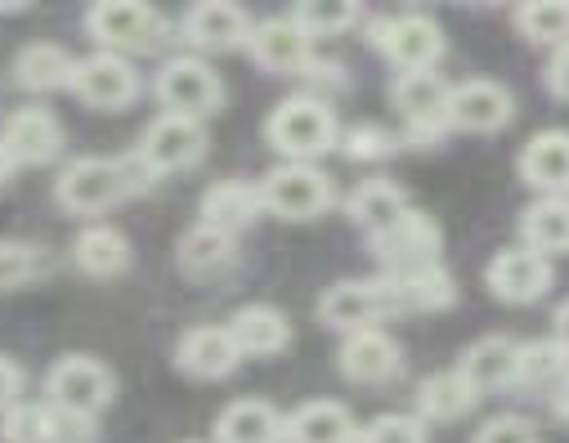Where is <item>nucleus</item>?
Listing matches in <instances>:
<instances>
[{
  "instance_id": "obj_18",
  "label": "nucleus",
  "mask_w": 569,
  "mask_h": 443,
  "mask_svg": "<svg viewBox=\"0 0 569 443\" xmlns=\"http://www.w3.org/2000/svg\"><path fill=\"white\" fill-rule=\"evenodd\" d=\"M0 143L14 167H50L63 153V125L50 108H19L0 130Z\"/></svg>"
},
{
  "instance_id": "obj_6",
  "label": "nucleus",
  "mask_w": 569,
  "mask_h": 443,
  "mask_svg": "<svg viewBox=\"0 0 569 443\" xmlns=\"http://www.w3.org/2000/svg\"><path fill=\"white\" fill-rule=\"evenodd\" d=\"M395 314H399V305H395V291H390L386 273L381 278H346L319 295V323L332 332L381 328Z\"/></svg>"
},
{
  "instance_id": "obj_1",
  "label": "nucleus",
  "mask_w": 569,
  "mask_h": 443,
  "mask_svg": "<svg viewBox=\"0 0 569 443\" xmlns=\"http://www.w3.org/2000/svg\"><path fill=\"white\" fill-rule=\"evenodd\" d=\"M158 180L134 153L130 158H77L54 180V202L68 215H103Z\"/></svg>"
},
{
  "instance_id": "obj_7",
  "label": "nucleus",
  "mask_w": 569,
  "mask_h": 443,
  "mask_svg": "<svg viewBox=\"0 0 569 443\" xmlns=\"http://www.w3.org/2000/svg\"><path fill=\"white\" fill-rule=\"evenodd\" d=\"M134 158L144 162L153 175H176V171H193L207 158V125L198 117H180V112H162L149 121V130L139 134Z\"/></svg>"
},
{
  "instance_id": "obj_39",
  "label": "nucleus",
  "mask_w": 569,
  "mask_h": 443,
  "mask_svg": "<svg viewBox=\"0 0 569 443\" xmlns=\"http://www.w3.org/2000/svg\"><path fill=\"white\" fill-rule=\"evenodd\" d=\"M0 443H46V403H10L0 421Z\"/></svg>"
},
{
  "instance_id": "obj_29",
  "label": "nucleus",
  "mask_w": 569,
  "mask_h": 443,
  "mask_svg": "<svg viewBox=\"0 0 569 443\" xmlns=\"http://www.w3.org/2000/svg\"><path fill=\"white\" fill-rule=\"evenodd\" d=\"M130 260H134L130 238L121 229H112V224H90L72 242V264L86 278H117V273L130 269Z\"/></svg>"
},
{
  "instance_id": "obj_22",
  "label": "nucleus",
  "mask_w": 569,
  "mask_h": 443,
  "mask_svg": "<svg viewBox=\"0 0 569 443\" xmlns=\"http://www.w3.org/2000/svg\"><path fill=\"white\" fill-rule=\"evenodd\" d=\"M224 328L242 359H273L292 345V323L278 305H242Z\"/></svg>"
},
{
  "instance_id": "obj_20",
  "label": "nucleus",
  "mask_w": 569,
  "mask_h": 443,
  "mask_svg": "<svg viewBox=\"0 0 569 443\" xmlns=\"http://www.w3.org/2000/svg\"><path fill=\"white\" fill-rule=\"evenodd\" d=\"M399 314H440L458 305V282L453 273L436 260V264H417V269H395L386 273Z\"/></svg>"
},
{
  "instance_id": "obj_16",
  "label": "nucleus",
  "mask_w": 569,
  "mask_h": 443,
  "mask_svg": "<svg viewBox=\"0 0 569 443\" xmlns=\"http://www.w3.org/2000/svg\"><path fill=\"white\" fill-rule=\"evenodd\" d=\"M180 37L198 54H233V50H247L251 19L238 0H198L180 23Z\"/></svg>"
},
{
  "instance_id": "obj_32",
  "label": "nucleus",
  "mask_w": 569,
  "mask_h": 443,
  "mask_svg": "<svg viewBox=\"0 0 569 443\" xmlns=\"http://www.w3.org/2000/svg\"><path fill=\"white\" fill-rule=\"evenodd\" d=\"M403 207H408V193H403L395 180H381V175H377V180H363V184L346 198V215H350V224L363 229L368 238L381 233Z\"/></svg>"
},
{
  "instance_id": "obj_37",
  "label": "nucleus",
  "mask_w": 569,
  "mask_h": 443,
  "mask_svg": "<svg viewBox=\"0 0 569 443\" xmlns=\"http://www.w3.org/2000/svg\"><path fill=\"white\" fill-rule=\"evenodd\" d=\"M399 143H403V139H399L395 130L377 125V121H359V125L341 130V139H337V148H341L350 162H386V158L399 153Z\"/></svg>"
},
{
  "instance_id": "obj_27",
  "label": "nucleus",
  "mask_w": 569,
  "mask_h": 443,
  "mask_svg": "<svg viewBox=\"0 0 569 443\" xmlns=\"http://www.w3.org/2000/svg\"><path fill=\"white\" fill-rule=\"evenodd\" d=\"M282 416L269 399H233L216 416V439L211 443H282Z\"/></svg>"
},
{
  "instance_id": "obj_45",
  "label": "nucleus",
  "mask_w": 569,
  "mask_h": 443,
  "mask_svg": "<svg viewBox=\"0 0 569 443\" xmlns=\"http://www.w3.org/2000/svg\"><path fill=\"white\" fill-rule=\"evenodd\" d=\"M551 336L569 350V301H560V305H556V314H551Z\"/></svg>"
},
{
  "instance_id": "obj_30",
  "label": "nucleus",
  "mask_w": 569,
  "mask_h": 443,
  "mask_svg": "<svg viewBox=\"0 0 569 443\" xmlns=\"http://www.w3.org/2000/svg\"><path fill=\"white\" fill-rule=\"evenodd\" d=\"M412 399H417V416H421L426 425H436V421H440V425H445V421H462V416L480 403V394L467 385V376H462L458 368L426 376Z\"/></svg>"
},
{
  "instance_id": "obj_46",
  "label": "nucleus",
  "mask_w": 569,
  "mask_h": 443,
  "mask_svg": "<svg viewBox=\"0 0 569 443\" xmlns=\"http://www.w3.org/2000/svg\"><path fill=\"white\" fill-rule=\"evenodd\" d=\"M10 175H14V162L6 153V143H0V184H10Z\"/></svg>"
},
{
  "instance_id": "obj_31",
  "label": "nucleus",
  "mask_w": 569,
  "mask_h": 443,
  "mask_svg": "<svg viewBox=\"0 0 569 443\" xmlns=\"http://www.w3.org/2000/svg\"><path fill=\"white\" fill-rule=\"evenodd\" d=\"M72 54L63 46H50V41H37V46H23L14 54V85L28 90V94H54V90H68L72 81Z\"/></svg>"
},
{
  "instance_id": "obj_21",
  "label": "nucleus",
  "mask_w": 569,
  "mask_h": 443,
  "mask_svg": "<svg viewBox=\"0 0 569 443\" xmlns=\"http://www.w3.org/2000/svg\"><path fill=\"white\" fill-rule=\"evenodd\" d=\"M520 180L533 193H565L569 198V130H538L516 158Z\"/></svg>"
},
{
  "instance_id": "obj_15",
  "label": "nucleus",
  "mask_w": 569,
  "mask_h": 443,
  "mask_svg": "<svg viewBox=\"0 0 569 443\" xmlns=\"http://www.w3.org/2000/svg\"><path fill=\"white\" fill-rule=\"evenodd\" d=\"M310 41L315 37L297 19H264V23H251L247 50L256 68H264L269 77H306V68L315 63Z\"/></svg>"
},
{
  "instance_id": "obj_10",
  "label": "nucleus",
  "mask_w": 569,
  "mask_h": 443,
  "mask_svg": "<svg viewBox=\"0 0 569 443\" xmlns=\"http://www.w3.org/2000/svg\"><path fill=\"white\" fill-rule=\"evenodd\" d=\"M368 41L381 50V59L395 72H421L445 59V32L426 14H399V19H377Z\"/></svg>"
},
{
  "instance_id": "obj_17",
  "label": "nucleus",
  "mask_w": 569,
  "mask_h": 443,
  "mask_svg": "<svg viewBox=\"0 0 569 443\" xmlns=\"http://www.w3.org/2000/svg\"><path fill=\"white\" fill-rule=\"evenodd\" d=\"M337 368H341V376L350 385H390L403 372V350H399V341L390 332L359 328V332H346Z\"/></svg>"
},
{
  "instance_id": "obj_36",
  "label": "nucleus",
  "mask_w": 569,
  "mask_h": 443,
  "mask_svg": "<svg viewBox=\"0 0 569 443\" xmlns=\"http://www.w3.org/2000/svg\"><path fill=\"white\" fill-rule=\"evenodd\" d=\"M50 273V255L37 242H0V291H19Z\"/></svg>"
},
{
  "instance_id": "obj_11",
  "label": "nucleus",
  "mask_w": 569,
  "mask_h": 443,
  "mask_svg": "<svg viewBox=\"0 0 569 443\" xmlns=\"http://www.w3.org/2000/svg\"><path fill=\"white\" fill-rule=\"evenodd\" d=\"M368 242H372V255L381 260V269L395 273V269L436 264L440 251H445V229H440L431 215H426V211L403 207V211H399L381 233H372Z\"/></svg>"
},
{
  "instance_id": "obj_23",
  "label": "nucleus",
  "mask_w": 569,
  "mask_h": 443,
  "mask_svg": "<svg viewBox=\"0 0 569 443\" xmlns=\"http://www.w3.org/2000/svg\"><path fill=\"white\" fill-rule=\"evenodd\" d=\"M176 264H180V273L193 278V282L224 278V273L238 264V238L198 220V224L180 238V246H176Z\"/></svg>"
},
{
  "instance_id": "obj_24",
  "label": "nucleus",
  "mask_w": 569,
  "mask_h": 443,
  "mask_svg": "<svg viewBox=\"0 0 569 443\" xmlns=\"http://www.w3.org/2000/svg\"><path fill=\"white\" fill-rule=\"evenodd\" d=\"M355 439H359V421L337 399H310L297 412H288V425H282V443H355Z\"/></svg>"
},
{
  "instance_id": "obj_41",
  "label": "nucleus",
  "mask_w": 569,
  "mask_h": 443,
  "mask_svg": "<svg viewBox=\"0 0 569 443\" xmlns=\"http://www.w3.org/2000/svg\"><path fill=\"white\" fill-rule=\"evenodd\" d=\"M471 443H542V434H538V425H533L529 416L502 412V416H489V421L471 434Z\"/></svg>"
},
{
  "instance_id": "obj_33",
  "label": "nucleus",
  "mask_w": 569,
  "mask_h": 443,
  "mask_svg": "<svg viewBox=\"0 0 569 443\" xmlns=\"http://www.w3.org/2000/svg\"><path fill=\"white\" fill-rule=\"evenodd\" d=\"M569 376V350L551 341H520L516 345V381L520 390H551L556 381Z\"/></svg>"
},
{
  "instance_id": "obj_3",
  "label": "nucleus",
  "mask_w": 569,
  "mask_h": 443,
  "mask_svg": "<svg viewBox=\"0 0 569 443\" xmlns=\"http://www.w3.org/2000/svg\"><path fill=\"white\" fill-rule=\"evenodd\" d=\"M332 202H337V189L315 162H282L260 180L264 215H278L288 224H310V220L328 215Z\"/></svg>"
},
{
  "instance_id": "obj_8",
  "label": "nucleus",
  "mask_w": 569,
  "mask_h": 443,
  "mask_svg": "<svg viewBox=\"0 0 569 443\" xmlns=\"http://www.w3.org/2000/svg\"><path fill=\"white\" fill-rule=\"evenodd\" d=\"M153 94L167 112H180V117H216L224 108V85L216 77V68L207 59H193V54H180V59H167L158 81H153Z\"/></svg>"
},
{
  "instance_id": "obj_35",
  "label": "nucleus",
  "mask_w": 569,
  "mask_h": 443,
  "mask_svg": "<svg viewBox=\"0 0 569 443\" xmlns=\"http://www.w3.org/2000/svg\"><path fill=\"white\" fill-rule=\"evenodd\" d=\"M292 19L310 37H341L359 23V0H297Z\"/></svg>"
},
{
  "instance_id": "obj_44",
  "label": "nucleus",
  "mask_w": 569,
  "mask_h": 443,
  "mask_svg": "<svg viewBox=\"0 0 569 443\" xmlns=\"http://www.w3.org/2000/svg\"><path fill=\"white\" fill-rule=\"evenodd\" d=\"M551 412H556V416H560V421L569 425V376L551 385Z\"/></svg>"
},
{
  "instance_id": "obj_9",
  "label": "nucleus",
  "mask_w": 569,
  "mask_h": 443,
  "mask_svg": "<svg viewBox=\"0 0 569 443\" xmlns=\"http://www.w3.org/2000/svg\"><path fill=\"white\" fill-rule=\"evenodd\" d=\"M112 399H117V376L90 354H63L46 372V403L54 407L99 416L103 407H112Z\"/></svg>"
},
{
  "instance_id": "obj_40",
  "label": "nucleus",
  "mask_w": 569,
  "mask_h": 443,
  "mask_svg": "<svg viewBox=\"0 0 569 443\" xmlns=\"http://www.w3.org/2000/svg\"><path fill=\"white\" fill-rule=\"evenodd\" d=\"M46 443H99V425L86 412L46 403Z\"/></svg>"
},
{
  "instance_id": "obj_19",
  "label": "nucleus",
  "mask_w": 569,
  "mask_h": 443,
  "mask_svg": "<svg viewBox=\"0 0 569 443\" xmlns=\"http://www.w3.org/2000/svg\"><path fill=\"white\" fill-rule=\"evenodd\" d=\"M242 363L229 328H216V323H202V328H189L176 345V368L189 376V381H224L233 376Z\"/></svg>"
},
{
  "instance_id": "obj_2",
  "label": "nucleus",
  "mask_w": 569,
  "mask_h": 443,
  "mask_svg": "<svg viewBox=\"0 0 569 443\" xmlns=\"http://www.w3.org/2000/svg\"><path fill=\"white\" fill-rule=\"evenodd\" d=\"M264 139H269L273 153H282L288 162H315V158H323L337 148L341 125H337V112H332L328 99L297 94V99H282L269 112Z\"/></svg>"
},
{
  "instance_id": "obj_26",
  "label": "nucleus",
  "mask_w": 569,
  "mask_h": 443,
  "mask_svg": "<svg viewBox=\"0 0 569 443\" xmlns=\"http://www.w3.org/2000/svg\"><path fill=\"white\" fill-rule=\"evenodd\" d=\"M516 345H520V341H511V336H502V332L480 336L476 345H467L458 372L467 376V385H471L480 399H485V394H498V390H507V385L516 381Z\"/></svg>"
},
{
  "instance_id": "obj_47",
  "label": "nucleus",
  "mask_w": 569,
  "mask_h": 443,
  "mask_svg": "<svg viewBox=\"0 0 569 443\" xmlns=\"http://www.w3.org/2000/svg\"><path fill=\"white\" fill-rule=\"evenodd\" d=\"M32 0H0V14H19V10H28Z\"/></svg>"
},
{
  "instance_id": "obj_34",
  "label": "nucleus",
  "mask_w": 569,
  "mask_h": 443,
  "mask_svg": "<svg viewBox=\"0 0 569 443\" xmlns=\"http://www.w3.org/2000/svg\"><path fill=\"white\" fill-rule=\"evenodd\" d=\"M516 32L529 46H565L569 41V0H520Z\"/></svg>"
},
{
  "instance_id": "obj_49",
  "label": "nucleus",
  "mask_w": 569,
  "mask_h": 443,
  "mask_svg": "<svg viewBox=\"0 0 569 443\" xmlns=\"http://www.w3.org/2000/svg\"><path fill=\"white\" fill-rule=\"evenodd\" d=\"M189 443H198V439H189Z\"/></svg>"
},
{
  "instance_id": "obj_12",
  "label": "nucleus",
  "mask_w": 569,
  "mask_h": 443,
  "mask_svg": "<svg viewBox=\"0 0 569 443\" xmlns=\"http://www.w3.org/2000/svg\"><path fill=\"white\" fill-rule=\"evenodd\" d=\"M68 90L86 103V108H99V112H121L139 99V72L126 54H112V50H99L90 59H77L72 63V81Z\"/></svg>"
},
{
  "instance_id": "obj_28",
  "label": "nucleus",
  "mask_w": 569,
  "mask_h": 443,
  "mask_svg": "<svg viewBox=\"0 0 569 443\" xmlns=\"http://www.w3.org/2000/svg\"><path fill=\"white\" fill-rule=\"evenodd\" d=\"M520 242L538 255H569V198L565 193H538L520 211Z\"/></svg>"
},
{
  "instance_id": "obj_4",
  "label": "nucleus",
  "mask_w": 569,
  "mask_h": 443,
  "mask_svg": "<svg viewBox=\"0 0 569 443\" xmlns=\"http://www.w3.org/2000/svg\"><path fill=\"white\" fill-rule=\"evenodd\" d=\"M86 32L112 54H153L167 41V19L149 0H94Z\"/></svg>"
},
{
  "instance_id": "obj_38",
  "label": "nucleus",
  "mask_w": 569,
  "mask_h": 443,
  "mask_svg": "<svg viewBox=\"0 0 569 443\" xmlns=\"http://www.w3.org/2000/svg\"><path fill=\"white\" fill-rule=\"evenodd\" d=\"M355 443H431V425L408 412H381L368 425H359Z\"/></svg>"
},
{
  "instance_id": "obj_48",
  "label": "nucleus",
  "mask_w": 569,
  "mask_h": 443,
  "mask_svg": "<svg viewBox=\"0 0 569 443\" xmlns=\"http://www.w3.org/2000/svg\"><path fill=\"white\" fill-rule=\"evenodd\" d=\"M467 6H498V0H467Z\"/></svg>"
},
{
  "instance_id": "obj_43",
  "label": "nucleus",
  "mask_w": 569,
  "mask_h": 443,
  "mask_svg": "<svg viewBox=\"0 0 569 443\" xmlns=\"http://www.w3.org/2000/svg\"><path fill=\"white\" fill-rule=\"evenodd\" d=\"M19 399H23V368L0 354V412H6L10 403H19Z\"/></svg>"
},
{
  "instance_id": "obj_5",
  "label": "nucleus",
  "mask_w": 569,
  "mask_h": 443,
  "mask_svg": "<svg viewBox=\"0 0 569 443\" xmlns=\"http://www.w3.org/2000/svg\"><path fill=\"white\" fill-rule=\"evenodd\" d=\"M390 99L403 117V143H417V148H431L449 121V81L436 72V68H421V72H399L395 85H390Z\"/></svg>"
},
{
  "instance_id": "obj_14",
  "label": "nucleus",
  "mask_w": 569,
  "mask_h": 443,
  "mask_svg": "<svg viewBox=\"0 0 569 443\" xmlns=\"http://www.w3.org/2000/svg\"><path fill=\"white\" fill-rule=\"evenodd\" d=\"M516 117V99L507 85L489 81V77H476V81H462V85H449V130H462V134H498L507 130Z\"/></svg>"
},
{
  "instance_id": "obj_25",
  "label": "nucleus",
  "mask_w": 569,
  "mask_h": 443,
  "mask_svg": "<svg viewBox=\"0 0 569 443\" xmlns=\"http://www.w3.org/2000/svg\"><path fill=\"white\" fill-rule=\"evenodd\" d=\"M264 215V207H260V184H251V180H216L207 193H202V202H198V220L202 224H211V229H224V233H242V229H251L256 220Z\"/></svg>"
},
{
  "instance_id": "obj_13",
  "label": "nucleus",
  "mask_w": 569,
  "mask_h": 443,
  "mask_svg": "<svg viewBox=\"0 0 569 443\" xmlns=\"http://www.w3.org/2000/svg\"><path fill=\"white\" fill-rule=\"evenodd\" d=\"M551 282H556L551 260L529 251L525 242L520 246H502L485 264V286H489L493 301H502V305H533V301H542V295L551 291Z\"/></svg>"
},
{
  "instance_id": "obj_42",
  "label": "nucleus",
  "mask_w": 569,
  "mask_h": 443,
  "mask_svg": "<svg viewBox=\"0 0 569 443\" xmlns=\"http://www.w3.org/2000/svg\"><path fill=\"white\" fill-rule=\"evenodd\" d=\"M542 77H547V90L569 103V41L556 46V54L547 59V72H542Z\"/></svg>"
}]
</instances>
